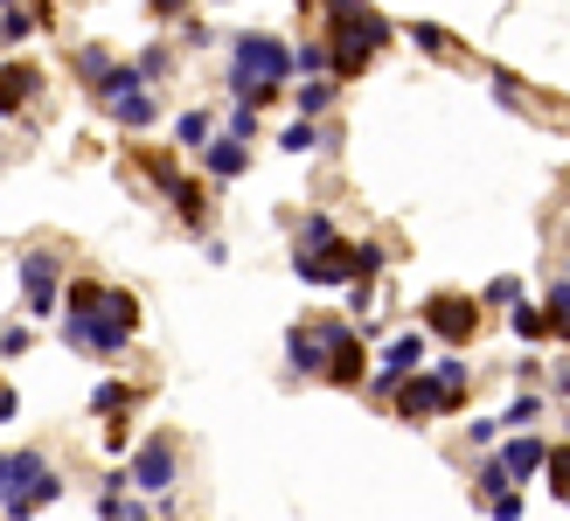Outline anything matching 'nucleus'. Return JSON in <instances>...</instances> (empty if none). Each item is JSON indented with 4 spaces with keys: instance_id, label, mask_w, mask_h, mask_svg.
<instances>
[{
    "instance_id": "obj_1",
    "label": "nucleus",
    "mask_w": 570,
    "mask_h": 521,
    "mask_svg": "<svg viewBox=\"0 0 570 521\" xmlns=\"http://www.w3.org/2000/svg\"><path fill=\"white\" fill-rule=\"evenodd\" d=\"M132 321H139L132 293H105V285H70V327H63V341H70V347H83V355H119V347L132 341Z\"/></svg>"
},
{
    "instance_id": "obj_2",
    "label": "nucleus",
    "mask_w": 570,
    "mask_h": 521,
    "mask_svg": "<svg viewBox=\"0 0 570 521\" xmlns=\"http://www.w3.org/2000/svg\"><path fill=\"white\" fill-rule=\"evenodd\" d=\"M230 77H237V83H278V77H293V49L272 42V36H237Z\"/></svg>"
},
{
    "instance_id": "obj_3",
    "label": "nucleus",
    "mask_w": 570,
    "mask_h": 521,
    "mask_svg": "<svg viewBox=\"0 0 570 521\" xmlns=\"http://www.w3.org/2000/svg\"><path fill=\"white\" fill-rule=\"evenodd\" d=\"M132 480L147 486V494H167V486H175V445L147 439V445H139V459H132Z\"/></svg>"
},
{
    "instance_id": "obj_4",
    "label": "nucleus",
    "mask_w": 570,
    "mask_h": 521,
    "mask_svg": "<svg viewBox=\"0 0 570 521\" xmlns=\"http://www.w3.org/2000/svg\"><path fill=\"white\" fill-rule=\"evenodd\" d=\"M56 272H63V265H56L49 250H28L21 257V293H28V306H36V313L56 306Z\"/></svg>"
},
{
    "instance_id": "obj_5",
    "label": "nucleus",
    "mask_w": 570,
    "mask_h": 521,
    "mask_svg": "<svg viewBox=\"0 0 570 521\" xmlns=\"http://www.w3.org/2000/svg\"><path fill=\"white\" fill-rule=\"evenodd\" d=\"M396 396H404V411H411V417H432V411H445V403H460L466 390L439 383V375H417V383H396Z\"/></svg>"
},
{
    "instance_id": "obj_6",
    "label": "nucleus",
    "mask_w": 570,
    "mask_h": 521,
    "mask_svg": "<svg viewBox=\"0 0 570 521\" xmlns=\"http://www.w3.org/2000/svg\"><path fill=\"white\" fill-rule=\"evenodd\" d=\"M424 321H432L439 341H466L473 321H480V306H473V299H432V306H424Z\"/></svg>"
},
{
    "instance_id": "obj_7",
    "label": "nucleus",
    "mask_w": 570,
    "mask_h": 521,
    "mask_svg": "<svg viewBox=\"0 0 570 521\" xmlns=\"http://www.w3.org/2000/svg\"><path fill=\"white\" fill-rule=\"evenodd\" d=\"M543 459H550V452H543V439H515V445L494 459V466H501L508 480H529V473H543Z\"/></svg>"
},
{
    "instance_id": "obj_8",
    "label": "nucleus",
    "mask_w": 570,
    "mask_h": 521,
    "mask_svg": "<svg viewBox=\"0 0 570 521\" xmlns=\"http://www.w3.org/2000/svg\"><path fill=\"white\" fill-rule=\"evenodd\" d=\"M293 272H299L306 285H341V278H348V257H327V250H306V257H293Z\"/></svg>"
},
{
    "instance_id": "obj_9",
    "label": "nucleus",
    "mask_w": 570,
    "mask_h": 521,
    "mask_svg": "<svg viewBox=\"0 0 570 521\" xmlns=\"http://www.w3.org/2000/svg\"><path fill=\"white\" fill-rule=\"evenodd\" d=\"M285 355H293V368H306V375H321V368H327V347H321V334H306V327H293V334H285Z\"/></svg>"
},
{
    "instance_id": "obj_10",
    "label": "nucleus",
    "mask_w": 570,
    "mask_h": 521,
    "mask_svg": "<svg viewBox=\"0 0 570 521\" xmlns=\"http://www.w3.org/2000/svg\"><path fill=\"white\" fill-rule=\"evenodd\" d=\"M424 362V341L417 334H404V341H390V355H383V375H396V383H404V375Z\"/></svg>"
},
{
    "instance_id": "obj_11",
    "label": "nucleus",
    "mask_w": 570,
    "mask_h": 521,
    "mask_svg": "<svg viewBox=\"0 0 570 521\" xmlns=\"http://www.w3.org/2000/svg\"><path fill=\"white\" fill-rule=\"evenodd\" d=\"M42 473H49V466H42V452H14V459H8V486H14L8 501H21V494H28V486H36Z\"/></svg>"
},
{
    "instance_id": "obj_12",
    "label": "nucleus",
    "mask_w": 570,
    "mask_h": 521,
    "mask_svg": "<svg viewBox=\"0 0 570 521\" xmlns=\"http://www.w3.org/2000/svg\"><path fill=\"white\" fill-rule=\"evenodd\" d=\"M56 494H63V480H56V473H42V480H36V486H28V494H21V501H8V514H14V521H28V514H36V508H49Z\"/></svg>"
},
{
    "instance_id": "obj_13",
    "label": "nucleus",
    "mask_w": 570,
    "mask_h": 521,
    "mask_svg": "<svg viewBox=\"0 0 570 521\" xmlns=\"http://www.w3.org/2000/svg\"><path fill=\"white\" fill-rule=\"evenodd\" d=\"M28 91H36V70H0V111H14Z\"/></svg>"
},
{
    "instance_id": "obj_14",
    "label": "nucleus",
    "mask_w": 570,
    "mask_h": 521,
    "mask_svg": "<svg viewBox=\"0 0 570 521\" xmlns=\"http://www.w3.org/2000/svg\"><path fill=\"white\" fill-rule=\"evenodd\" d=\"M327 244H334V223H327V216H306V223H299V257H306V250H327Z\"/></svg>"
},
{
    "instance_id": "obj_15",
    "label": "nucleus",
    "mask_w": 570,
    "mask_h": 521,
    "mask_svg": "<svg viewBox=\"0 0 570 521\" xmlns=\"http://www.w3.org/2000/svg\"><path fill=\"white\" fill-rule=\"evenodd\" d=\"M209 174H244V147H237V139H216V147H209Z\"/></svg>"
},
{
    "instance_id": "obj_16",
    "label": "nucleus",
    "mask_w": 570,
    "mask_h": 521,
    "mask_svg": "<svg viewBox=\"0 0 570 521\" xmlns=\"http://www.w3.org/2000/svg\"><path fill=\"white\" fill-rule=\"evenodd\" d=\"M543 327L570 341V278H563V285H557V293H550V321H543Z\"/></svg>"
},
{
    "instance_id": "obj_17",
    "label": "nucleus",
    "mask_w": 570,
    "mask_h": 521,
    "mask_svg": "<svg viewBox=\"0 0 570 521\" xmlns=\"http://www.w3.org/2000/svg\"><path fill=\"white\" fill-rule=\"evenodd\" d=\"M550 327H543V313H529V306H515V341H543Z\"/></svg>"
},
{
    "instance_id": "obj_18",
    "label": "nucleus",
    "mask_w": 570,
    "mask_h": 521,
    "mask_svg": "<svg viewBox=\"0 0 570 521\" xmlns=\"http://www.w3.org/2000/svg\"><path fill=\"white\" fill-rule=\"evenodd\" d=\"M411 36H417L424 49H432V56H445V49H452V36H445V28H432V21H417V28H411Z\"/></svg>"
},
{
    "instance_id": "obj_19",
    "label": "nucleus",
    "mask_w": 570,
    "mask_h": 521,
    "mask_svg": "<svg viewBox=\"0 0 570 521\" xmlns=\"http://www.w3.org/2000/svg\"><path fill=\"white\" fill-rule=\"evenodd\" d=\"M293 70H327V42H306V49H293Z\"/></svg>"
},
{
    "instance_id": "obj_20",
    "label": "nucleus",
    "mask_w": 570,
    "mask_h": 521,
    "mask_svg": "<svg viewBox=\"0 0 570 521\" xmlns=\"http://www.w3.org/2000/svg\"><path fill=\"white\" fill-rule=\"evenodd\" d=\"M278 147H285V154H306V147H313V126H306V119H299V126H285V132H278Z\"/></svg>"
},
{
    "instance_id": "obj_21",
    "label": "nucleus",
    "mask_w": 570,
    "mask_h": 521,
    "mask_svg": "<svg viewBox=\"0 0 570 521\" xmlns=\"http://www.w3.org/2000/svg\"><path fill=\"white\" fill-rule=\"evenodd\" d=\"M175 132H181V139H188V147H203V139H209V119H203V111H188V119H181V126H175Z\"/></svg>"
},
{
    "instance_id": "obj_22",
    "label": "nucleus",
    "mask_w": 570,
    "mask_h": 521,
    "mask_svg": "<svg viewBox=\"0 0 570 521\" xmlns=\"http://www.w3.org/2000/svg\"><path fill=\"white\" fill-rule=\"evenodd\" d=\"M488 299H501V306H522V278H494V285H488Z\"/></svg>"
},
{
    "instance_id": "obj_23",
    "label": "nucleus",
    "mask_w": 570,
    "mask_h": 521,
    "mask_svg": "<svg viewBox=\"0 0 570 521\" xmlns=\"http://www.w3.org/2000/svg\"><path fill=\"white\" fill-rule=\"evenodd\" d=\"M119 403H126V390H119V383H105V390L91 396V411H98V417H111V411H119Z\"/></svg>"
},
{
    "instance_id": "obj_24",
    "label": "nucleus",
    "mask_w": 570,
    "mask_h": 521,
    "mask_svg": "<svg viewBox=\"0 0 570 521\" xmlns=\"http://www.w3.org/2000/svg\"><path fill=\"white\" fill-rule=\"evenodd\" d=\"M543 466L557 473V494H570V452H550V459H543Z\"/></svg>"
},
{
    "instance_id": "obj_25",
    "label": "nucleus",
    "mask_w": 570,
    "mask_h": 521,
    "mask_svg": "<svg viewBox=\"0 0 570 521\" xmlns=\"http://www.w3.org/2000/svg\"><path fill=\"white\" fill-rule=\"evenodd\" d=\"M28 36V14H0V42H21Z\"/></svg>"
},
{
    "instance_id": "obj_26",
    "label": "nucleus",
    "mask_w": 570,
    "mask_h": 521,
    "mask_svg": "<svg viewBox=\"0 0 570 521\" xmlns=\"http://www.w3.org/2000/svg\"><path fill=\"white\" fill-rule=\"evenodd\" d=\"M0 347H8V355H21V347H28V327L8 321V327H0Z\"/></svg>"
},
{
    "instance_id": "obj_27",
    "label": "nucleus",
    "mask_w": 570,
    "mask_h": 521,
    "mask_svg": "<svg viewBox=\"0 0 570 521\" xmlns=\"http://www.w3.org/2000/svg\"><path fill=\"white\" fill-rule=\"evenodd\" d=\"M14 417V390H0V424H8Z\"/></svg>"
},
{
    "instance_id": "obj_28",
    "label": "nucleus",
    "mask_w": 570,
    "mask_h": 521,
    "mask_svg": "<svg viewBox=\"0 0 570 521\" xmlns=\"http://www.w3.org/2000/svg\"><path fill=\"white\" fill-rule=\"evenodd\" d=\"M154 8H160V14H175V8H181V0H154Z\"/></svg>"
},
{
    "instance_id": "obj_29",
    "label": "nucleus",
    "mask_w": 570,
    "mask_h": 521,
    "mask_svg": "<svg viewBox=\"0 0 570 521\" xmlns=\"http://www.w3.org/2000/svg\"><path fill=\"white\" fill-rule=\"evenodd\" d=\"M557 390H563V396H570V368H563V375H557Z\"/></svg>"
},
{
    "instance_id": "obj_30",
    "label": "nucleus",
    "mask_w": 570,
    "mask_h": 521,
    "mask_svg": "<svg viewBox=\"0 0 570 521\" xmlns=\"http://www.w3.org/2000/svg\"><path fill=\"white\" fill-rule=\"evenodd\" d=\"M0 494H8V459H0Z\"/></svg>"
},
{
    "instance_id": "obj_31",
    "label": "nucleus",
    "mask_w": 570,
    "mask_h": 521,
    "mask_svg": "<svg viewBox=\"0 0 570 521\" xmlns=\"http://www.w3.org/2000/svg\"><path fill=\"white\" fill-rule=\"evenodd\" d=\"M0 8H8V0H0Z\"/></svg>"
}]
</instances>
